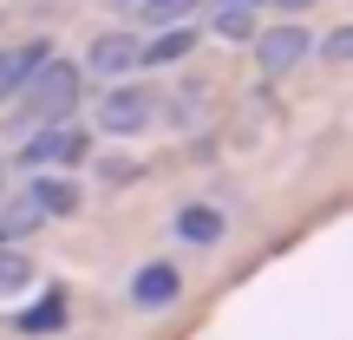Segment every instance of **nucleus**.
Segmentation results:
<instances>
[{"mask_svg":"<svg viewBox=\"0 0 353 340\" xmlns=\"http://www.w3.org/2000/svg\"><path fill=\"white\" fill-rule=\"evenodd\" d=\"M138 52H144V39L131 33V26H118V33H99V39H92L85 66H92L99 79H125L131 66H138Z\"/></svg>","mask_w":353,"mask_h":340,"instance_id":"39448f33","label":"nucleus"},{"mask_svg":"<svg viewBox=\"0 0 353 340\" xmlns=\"http://www.w3.org/2000/svg\"><path fill=\"white\" fill-rule=\"evenodd\" d=\"M157 118V99L144 86H112L99 99V131H118V138H125V131H144Z\"/></svg>","mask_w":353,"mask_h":340,"instance_id":"f03ea898","label":"nucleus"},{"mask_svg":"<svg viewBox=\"0 0 353 340\" xmlns=\"http://www.w3.org/2000/svg\"><path fill=\"white\" fill-rule=\"evenodd\" d=\"M321 52H327V59H341V66H347V59H353V26H334V33L321 39Z\"/></svg>","mask_w":353,"mask_h":340,"instance_id":"dca6fc26","label":"nucleus"},{"mask_svg":"<svg viewBox=\"0 0 353 340\" xmlns=\"http://www.w3.org/2000/svg\"><path fill=\"white\" fill-rule=\"evenodd\" d=\"M85 151H92V138L72 125V118H65V125H46V131H33L20 157H26V164H79Z\"/></svg>","mask_w":353,"mask_h":340,"instance_id":"7ed1b4c3","label":"nucleus"},{"mask_svg":"<svg viewBox=\"0 0 353 340\" xmlns=\"http://www.w3.org/2000/svg\"><path fill=\"white\" fill-rule=\"evenodd\" d=\"M176 288H183V275H176L170 262H151V268H138V281H131V301L138 308H164V301H176Z\"/></svg>","mask_w":353,"mask_h":340,"instance_id":"0eeeda50","label":"nucleus"},{"mask_svg":"<svg viewBox=\"0 0 353 340\" xmlns=\"http://www.w3.org/2000/svg\"><path fill=\"white\" fill-rule=\"evenodd\" d=\"M216 33H223V39H255V33H262V26H255V7L223 0V7H216Z\"/></svg>","mask_w":353,"mask_h":340,"instance_id":"9b49d317","label":"nucleus"},{"mask_svg":"<svg viewBox=\"0 0 353 340\" xmlns=\"http://www.w3.org/2000/svg\"><path fill=\"white\" fill-rule=\"evenodd\" d=\"M33 223H39V210H33V203H7V216H0V236H26Z\"/></svg>","mask_w":353,"mask_h":340,"instance_id":"4468645a","label":"nucleus"},{"mask_svg":"<svg viewBox=\"0 0 353 340\" xmlns=\"http://www.w3.org/2000/svg\"><path fill=\"white\" fill-rule=\"evenodd\" d=\"M20 288H33V255L0 249V294H20Z\"/></svg>","mask_w":353,"mask_h":340,"instance_id":"ddd939ff","label":"nucleus"},{"mask_svg":"<svg viewBox=\"0 0 353 340\" xmlns=\"http://www.w3.org/2000/svg\"><path fill=\"white\" fill-rule=\"evenodd\" d=\"M176 236H183V242H216V236H223V216H216L210 203H190V210L176 216Z\"/></svg>","mask_w":353,"mask_h":340,"instance_id":"1a4fd4ad","label":"nucleus"},{"mask_svg":"<svg viewBox=\"0 0 353 340\" xmlns=\"http://www.w3.org/2000/svg\"><path fill=\"white\" fill-rule=\"evenodd\" d=\"M65 321V301H39L33 314H26V334H46V328H59Z\"/></svg>","mask_w":353,"mask_h":340,"instance_id":"2eb2a0df","label":"nucleus"},{"mask_svg":"<svg viewBox=\"0 0 353 340\" xmlns=\"http://www.w3.org/2000/svg\"><path fill=\"white\" fill-rule=\"evenodd\" d=\"M26 203H33L39 216H72L79 210V183H72V177H39Z\"/></svg>","mask_w":353,"mask_h":340,"instance_id":"6e6552de","label":"nucleus"},{"mask_svg":"<svg viewBox=\"0 0 353 340\" xmlns=\"http://www.w3.org/2000/svg\"><path fill=\"white\" fill-rule=\"evenodd\" d=\"M46 59H52V52L39 46V39H33V46H7V52H0V99H13V92H20Z\"/></svg>","mask_w":353,"mask_h":340,"instance_id":"423d86ee","label":"nucleus"},{"mask_svg":"<svg viewBox=\"0 0 353 340\" xmlns=\"http://www.w3.org/2000/svg\"><path fill=\"white\" fill-rule=\"evenodd\" d=\"M190 46H196V33H190V26H170V33H157L151 46L138 52V59H151V66H170V59H183Z\"/></svg>","mask_w":353,"mask_h":340,"instance_id":"9d476101","label":"nucleus"},{"mask_svg":"<svg viewBox=\"0 0 353 340\" xmlns=\"http://www.w3.org/2000/svg\"><path fill=\"white\" fill-rule=\"evenodd\" d=\"M72 105H79V66L72 59H46L20 92H13V125H26V131L65 125Z\"/></svg>","mask_w":353,"mask_h":340,"instance_id":"f257e3e1","label":"nucleus"},{"mask_svg":"<svg viewBox=\"0 0 353 340\" xmlns=\"http://www.w3.org/2000/svg\"><path fill=\"white\" fill-rule=\"evenodd\" d=\"M275 7H288V13H301V7H307V0H275Z\"/></svg>","mask_w":353,"mask_h":340,"instance_id":"f3484780","label":"nucleus"},{"mask_svg":"<svg viewBox=\"0 0 353 340\" xmlns=\"http://www.w3.org/2000/svg\"><path fill=\"white\" fill-rule=\"evenodd\" d=\"M301 52H307V26H268V33H255V59H262L268 79H288L301 66Z\"/></svg>","mask_w":353,"mask_h":340,"instance_id":"20e7f679","label":"nucleus"},{"mask_svg":"<svg viewBox=\"0 0 353 340\" xmlns=\"http://www.w3.org/2000/svg\"><path fill=\"white\" fill-rule=\"evenodd\" d=\"M196 7H203V0H144L138 13H144V26H164V33H170V26H183Z\"/></svg>","mask_w":353,"mask_h":340,"instance_id":"f8f14e48","label":"nucleus"}]
</instances>
